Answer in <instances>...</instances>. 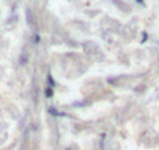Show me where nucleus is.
<instances>
[{"label":"nucleus","mask_w":159,"mask_h":150,"mask_svg":"<svg viewBox=\"0 0 159 150\" xmlns=\"http://www.w3.org/2000/svg\"><path fill=\"white\" fill-rule=\"evenodd\" d=\"M136 2H137V3H143V0H136Z\"/></svg>","instance_id":"obj_1"}]
</instances>
